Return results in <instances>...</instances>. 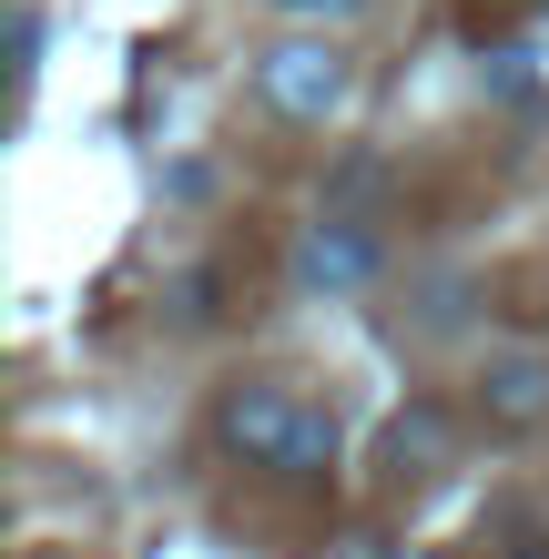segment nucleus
I'll list each match as a JSON object with an SVG mask.
<instances>
[{
  "instance_id": "obj_8",
  "label": "nucleus",
  "mask_w": 549,
  "mask_h": 559,
  "mask_svg": "<svg viewBox=\"0 0 549 559\" xmlns=\"http://www.w3.org/2000/svg\"><path fill=\"white\" fill-rule=\"evenodd\" d=\"M336 559H377V539H367V530H357V539H336Z\"/></svg>"
},
{
  "instance_id": "obj_2",
  "label": "nucleus",
  "mask_w": 549,
  "mask_h": 559,
  "mask_svg": "<svg viewBox=\"0 0 549 559\" xmlns=\"http://www.w3.org/2000/svg\"><path fill=\"white\" fill-rule=\"evenodd\" d=\"M254 92H265L275 122H336L357 103V61L336 41H265L254 51Z\"/></svg>"
},
{
  "instance_id": "obj_4",
  "label": "nucleus",
  "mask_w": 549,
  "mask_h": 559,
  "mask_svg": "<svg viewBox=\"0 0 549 559\" xmlns=\"http://www.w3.org/2000/svg\"><path fill=\"white\" fill-rule=\"evenodd\" d=\"M447 457H458V417H447L438 397H417V407H397L377 427V478L386 488H428Z\"/></svg>"
},
{
  "instance_id": "obj_7",
  "label": "nucleus",
  "mask_w": 549,
  "mask_h": 559,
  "mask_svg": "<svg viewBox=\"0 0 549 559\" xmlns=\"http://www.w3.org/2000/svg\"><path fill=\"white\" fill-rule=\"evenodd\" d=\"M265 11H285V21H357L367 0H265Z\"/></svg>"
},
{
  "instance_id": "obj_5",
  "label": "nucleus",
  "mask_w": 549,
  "mask_h": 559,
  "mask_svg": "<svg viewBox=\"0 0 549 559\" xmlns=\"http://www.w3.org/2000/svg\"><path fill=\"white\" fill-rule=\"evenodd\" d=\"M478 417L509 427V438H529V427H549V356H489L478 367Z\"/></svg>"
},
{
  "instance_id": "obj_3",
  "label": "nucleus",
  "mask_w": 549,
  "mask_h": 559,
  "mask_svg": "<svg viewBox=\"0 0 549 559\" xmlns=\"http://www.w3.org/2000/svg\"><path fill=\"white\" fill-rule=\"evenodd\" d=\"M377 265H386V245L357 214H315L296 235V295H357V285H377Z\"/></svg>"
},
{
  "instance_id": "obj_6",
  "label": "nucleus",
  "mask_w": 549,
  "mask_h": 559,
  "mask_svg": "<svg viewBox=\"0 0 549 559\" xmlns=\"http://www.w3.org/2000/svg\"><path fill=\"white\" fill-rule=\"evenodd\" d=\"M489 530H499V539H509V549H499V559H549V509H529V499H509V509H499V519H489Z\"/></svg>"
},
{
  "instance_id": "obj_1",
  "label": "nucleus",
  "mask_w": 549,
  "mask_h": 559,
  "mask_svg": "<svg viewBox=\"0 0 549 559\" xmlns=\"http://www.w3.org/2000/svg\"><path fill=\"white\" fill-rule=\"evenodd\" d=\"M214 448L265 468V478H326L336 468V417L315 397H296V386H275V377H244L214 407Z\"/></svg>"
}]
</instances>
